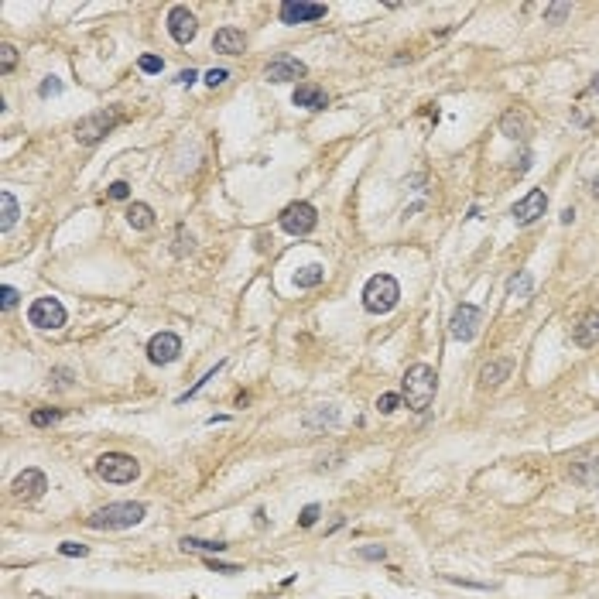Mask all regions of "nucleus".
<instances>
[{
	"label": "nucleus",
	"instance_id": "nucleus-1",
	"mask_svg": "<svg viewBox=\"0 0 599 599\" xmlns=\"http://www.w3.org/2000/svg\"><path fill=\"white\" fill-rule=\"evenodd\" d=\"M435 370L428 366V363H414V366H407V373H404V400H407V407L411 411H425L428 404H432V398H435Z\"/></svg>",
	"mask_w": 599,
	"mask_h": 599
},
{
	"label": "nucleus",
	"instance_id": "nucleus-2",
	"mask_svg": "<svg viewBox=\"0 0 599 599\" xmlns=\"http://www.w3.org/2000/svg\"><path fill=\"white\" fill-rule=\"evenodd\" d=\"M144 514H148V507H144V504L127 500V504H107V507H100V511L86 520V524H89V527H96V531H123V527L141 524Z\"/></svg>",
	"mask_w": 599,
	"mask_h": 599
},
{
	"label": "nucleus",
	"instance_id": "nucleus-3",
	"mask_svg": "<svg viewBox=\"0 0 599 599\" xmlns=\"http://www.w3.org/2000/svg\"><path fill=\"white\" fill-rule=\"evenodd\" d=\"M400 298V284L391 274H373L363 284V309L370 316H387Z\"/></svg>",
	"mask_w": 599,
	"mask_h": 599
},
{
	"label": "nucleus",
	"instance_id": "nucleus-4",
	"mask_svg": "<svg viewBox=\"0 0 599 599\" xmlns=\"http://www.w3.org/2000/svg\"><path fill=\"white\" fill-rule=\"evenodd\" d=\"M96 476L107 483H134L141 476V462L127 452H107L96 459Z\"/></svg>",
	"mask_w": 599,
	"mask_h": 599
},
{
	"label": "nucleus",
	"instance_id": "nucleus-5",
	"mask_svg": "<svg viewBox=\"0 0 599 599\" xmlns=\"http://www.w3.org/2000/svg\"><path fill=\"white\" fill-rule=\"evenodd\" d=\"M278 223H281V230L291 233V237H309L319 226V212H316L312 202H291V205L281 209Z\"/></svg>",
	"mask_w": 599,
	"mask_h": 599
},
{
	"label": "nucleus",
	"instance_id": "nucleus-6",
	"mask_svg": "<svg viewBox=\"0 0 599 599\" xmlns=\"http://www.w3.org/2000/svg\"><path fill=\"white\" fill-rule=\"evenodd\" d=\"M120 120H123V114H120L117 107L96 110V114H89V117H82L79 123H76V141H79V144H96V141H103V137L117 127Z\"/></svg>",
	"mask_w": 599,
	"mask_h": 599
},
{
	"label": "nucleus",
	"instance_id": "nucleus-7",
	"mask_svg": "<svg viewBox=\"0 0 599 599\" xmlns=\"http://www.w3.org/2000/svg\"><path fill=\"white\" fill-rule=\"evenodd\" d=\"M28 322L35 329H62L65 325V309L59 298H38L31 309H28Z\"/></svg>",
	"mask_w": 599,
	"mask_h": 599
},
{
	"label": "nucleus",
	"instance_id": "nucleus-8",
	"mask_svg": "<svg viewBox=\"0 0 599 599\" xmlns=\"http://www.w3.org/2000/svg\"><path fill=\"white\" fill-rule=\"evenodd\" d=\"M479 322H483V316H479L476 305H459L456 312H452V319H449V332H452V339H459V343H473L479 332Z\"/></svg>",
	"mask_w": 599,
	"mask_h": 599
},
{
	"label": "nucleus",
	"instance_id": "nucleus-9",
	"mask_svg": "<svg viewBox=\"0 0 599 599\" xmlns=\"http://www.w3.org/2000/svg\"><path fill=\"white\" fill-rule=\"evenodd\" d=\"M545 209H548V196H545L541 189H531V192L511 209V216H514L518 226H531V223H538V219L545 216Z\"/></svg>",
	"mask_w": 599,
	"mask_h": 599
},
{
	"label": "nucleus",
	"instance_id": "nucleus-10",
	"mask_svg": "<svg viewBox=\"0 0 599 599\" xmlns=\"http://www.w3.org/2000/svg\"><path fill=\"white\" fill-rule=\"evenodd\" d=\"M281 24H309L325 17V3H305V0H284L278 10Z\"/></svg>",
	"mask_w": 599,
	"mask_h": 599
},
{
	"label": "nucleus",
	"instance_id": "nucleus-11",
	"mask_svg": "<svg viewBox=\"0 0 599 599\" xmlns=\"http://www.w3.org/2000/svg\"><path fill=\"white\" fill-rule=\"evenodd\" d=\"M196 31H199V21H196V14L189 7H171L168 10V35L178 45H189L196 38Z\"/></svg>",
	"mask_w": 599,
	"mask_h": 599
},
{
	"label": "nucleus",
	"instance_id": "nucleus-12",
	"mask_svg": "<svg viewBox=\"0 0 599 599\" xmlns=\"http://www.w3.org/2000/svg\"><path fill=\"white\" fill-rule=\"evenodd\" d=\"M178 353H182V339H178L175 332H158V336H151V343H148V359H151L155 366H164V363L178 359Z\"/></svg>",
	"mask_w": 599,
	"mask_h": 599
},
{
	"label": "nucleus",
	"instance_id": "nucleus-13",
	"mask_svg": "<svg viewBox=\"0 0 599 599\" xmlns=\"http://www.w3.org/2000/svg\"><path fill=\"white\" fill-rule=\"evenodd\" d=\"M309 69H305V62H298V59H291V55H278V59H271L267 62V69H264V76H267V82H295L302 79Z\"/></svg>",
	"mask_w": 599,
	"mask_h": 599
},
{
	"label": "nucleus",
	"instance_id": "nucleus-14",
	"mask_svg": "<svg viewBox=\"0 0 599 599\" xmlns=\"http://www.w3.org/2000/svg\"><path fill=\"white\" fill-rule=\"evenodd\" d=\"M10 490H14L17 500H38L41 493L48 490V479H45L41 469H24V473H17V479L10 483Z\"/></svg>",
	"mask_w": 599,
	"mask_h": 599
},
{
	"label": "nucleus",
	"instance_id": "nucleus-15",
	"mask_svg": "<svg viewBox=\"0 0 599 599\" xmlns=\"http://www.w3.org/2000/svg\"><path fill=\"white\" fill-rule=\"evenodd\" d=\"M291 103H295V107H305V110H325V107H329V96H325V89L316 86V82H302V86L291 93Z\"/></svg>",
	"mask_w": 599,
	"mask_h": 599
},
{
	"label": "nucleus",
	"instance_id": "nucleus-16",
	"mask_svg": "<svg viewBox=\"0 0 599 599\" xmlns=\"http://www.w3.org/2000/svg\"><path fill=\"white\" fill-rule=\"evenodd\" d=\"M572 343L582 346V350H589V346H596L599 343V316L596 312H586V316L579 319V325L572 329Z\"/></svg>",
	"mask_w": 599,
	"mask_h": 599
},
{
	"label": "nucleus",
	"instance_id": "nucleus-17",
	"mask_svg": "<svg viewBox=\"0 0 599 599\" xmlns=\"http://www.w3.org/2000/svg\"><path fill=\"white\" fill-rule=\"evenodd\" d=\"M212 48L223 52V55H240L247 48V35L240 28H219L216 38H212Z\"/></svg>",
	"mask_w": 599,
	"mask_h": 599
},
{
	"label": "nucleus",
	"instance_id": "nucleus-18",
	"mask_svg": "<svg viewBox=\"0 0 599 599\" xmlns=\"http://www.w3.org/2000/svg\"><path fill=\"white\" fill-rule=\"evenodd\" d=\"M511 366H514V363H511L507 357L490 359V363L479 370V384H483V387H497V384H504V380L511 377Z\"/></svg>",
	"mask_w": 599,
	"mask_h": 599
},
{
	"label": "nucleus",
	"instance_id": "nucleus-19",
	"mask_svg": "<svg viewBox=\"0 0 599 599\" xmlns=\"http://www.w3.org/2000/svg\"><path fill=\"white\" fill-rule=\"evenodd\" d=\"M572 479L586 490H596L599 486V459H582L572 466Z\"/></svg>",
	"mask_w": 599,
	"mask_h": 599
},
{
	"label": "nucleus",
	"instance_id": "nucleus-20",
	"mask_svg": "<svg viewBox=\"0 0 599 599\" xmlns=\"http://www.w3.org/2000/svg\"><path fill=\"white\" fill-rule=\"evenodd\" d=\"M127 223H130L134 230H151V226H155V209H151L148 202H130Z\"/></svg>",
	"mask_w": 599,
	"mask_h": 599
},
{
	"label": "nucleus",
	"instance_id": "nucleus-21",
	"mask_svg": "<svg viewBox=\"0 0 599 599\" xmlns=\"http://www.w3.org/2000/svg\"><path fill=\"white\" fill-rule=\"evenodd\" d=\"M0 230L7 233V230H14V223H17V216H21V209H17V199H14V192H0Z\"/></svg>",
	"mask_w": 599,
	"mask_h": 599
},
{
	"label": "nucleus",
	"instance_id": "nucleus-22",
	"mask_svg": "<svg viewBox=\"0 0 599 599\" xmlns=\"http://www.w3.org/2000/svg\"><path fill=\"white\" fill-rule=\"evenodd\" d=\"M507 295L518 298V302H527V298L534 295V278H531L527 271H518L514 278L507 281Z\"/></svg>",
	"mask_w": 599,
	"mask_h": 599
},
{
	"label": "nucleus",
	"instance_id": "nucleus-23",
	"mask_svg": "<svg viewBox=\"0 0 599 599\" xmlns=\"http://www.w3.org/2000/svg\"><path fill=\"white\" fill-rule=\"evenodd\" d=\"M500 130H504V137L518 141V137H524V130H527V117L520 110H511V114H504V120H500Z\"/></svg>",
	"mask_w": 599,
	"mask_h": 599
},
{
	"label": "nucleus",
	"instance_id": "nucleus-24",
	"mask_svg": "<svg viewBox=\"0 0 599 599\" xmlns=\"http://www.w3.org/2000/svg\"><path fill=\"white\" fill-rule=\"evenodd\" d=\"M182 548H185V552H202V555H219V552H226L230 545H226V541H202V538H182Z\"/></svg>",
	"mask_w": 599,
	"mask_h": 599
},
{
	"label": "nucleus",
	"instance_id": "nucleus-25",
	"mask_svg": "<svg viewBox=\"0 0 599 599\" xmlns=\"http://www.w3.org/2000/svg\"><path fill=\"white\" fill-rule=\"evenodd\" d=\"M322 278H325V267H322V264H305V267L295 274V284H298V288H316V284H322Z\"/></svg>",
	"mask_w": 599,
	"mask_h": 599
},
{
	"label": "nucleus",
	"instance_id": "nucleus-26",
	"mask_svg": "<svg viewBox=\"0 0 599 599\" xmlns=\"http://www.w3.org/2000/svg\"><path fill=\"white\" fill-rule=\"evenodd\" d=\"M59 418H62V411H55V407H38V411H31V425H35V428L55 425Z\"/></svg>",
	"mask_w": 599,
	"mask_h": 599
},
{
	"label": "nucleus",
	"instance_id": "nucleus-27",
	"mask_svg": "<svg viewBox=\"0 0 599 599\" xmlns=\"http://www.w3.org/2000/svg\"><path fill=\"white\" fill-rule=\"evenodd\" d=\"M223 366H226V363H216V366H212V370H209V373H205L202 380H196V387H189V391H185V394L178 398V404H182V400H189V398H196V394H199V391L205 387V384H209V380H216V373H219Z\"/></svg>",
	"mask_w": 599,
	"mask_h": 599
},
{
	"label": "nucleus",
	"instance_id": "nucleus-28",
	"mask_svg": "<svg viewBox=\"0 0 599 599\" xmlns=\"http://www.w3.org/2000/svg\"><path fill=\"white\" fill-rule=\"evenodd\" d=\"M336 421H339V411L336 407H325V411H316V414L305 418V425H336Z\"/></svg>",
	"mask_w": 599,
	"mask_h": 599
},
{
	"label": "nucleus",
	"instance_id": "nucleus-29",
	"mask_svg": "<svg viewBox=\"0 0 599 599\" xmlns=\"http://www.w3.org/2000/svg\"><path fill=\"white\" fill-rule=\"evenodd\" d=\"M14 65H17V52H14V45H0V72L7 76Z\"/></svg>",
	"mask_w": 599,
	"mask_h": 599
},
{
	"label": "nucleus",
	"instance_id": "nucleus-30",
	"mask_svg": "<svg viewBox=\"0 0 599 599\" xmlns=\"http://www.w3.org/2000/svg\"><path fill=\"white\" fill-rule=\"evenodd\" d=\"M62 89H65V86H62V79H59V76H48V79L38 86V96H41V100H48V96H59Z\"/></svg>",
	"mask_w": 599,
	"mask_h": 599
},
{
	"label": "nucleus",
	"instance_id": "nucleus-31",
	"mask_svg": "<svg viewBox=\"0 0 599 599\" xmlns=\"http://www.w3.org/2000/svg\"><path fill=\"white\" fill-rule=\"evenodd\" d=\"M59 552H62L65 559H82V555H89V548L79 545V541H62V545H59Z\"/></svg>",
	"mask_w": 599,
	"mask_h": 599
},
{
	"label": "nucleus",
	"instance_id": "nucleus-32",
	"mask_svg": "<svg viewBox=\"0 0 599 599\" xmlns=\"http://www.w3.org/2000/svg\"><path fill=\"white\" fill-rule=\"evenodd\" d=\"M568 14H572V3H552L548 7V24H561Z\"/></svg>",
	"mask_w": 599,
	"mask_h": 599
},
{
	"label": "nucleus",
	"instance_id": "nucleus-33",
	"mask_svg": "<svg viewBox=\"0 0 599 599\" xmlns=\"http://www.w3.org/2000/svg\"><path fill=\"white\" fill-rule=\"evenodd\" d=\"M137 65H141V72H148V76H155V72L164 69V62H161L158 55H141V62H137Z\"/></svg>",
	"mask_w": 599,
	"mask_h": 599
},
{
	"label": "nucleus",
	"instance_id": "nucleus-34",
	"mask_svg": "<svg viewBox=\"0 0 599 599\" xmlns=\"http://www.w3.org/2000/svg\"><path fill=\"white\" fill-rule=\"evenodd\" d=\"M17 298H21V295H17V288H10V284H3V288H0V305H3V312H10V309L17 305Z\"/></svg>",
	"mask_w": 599,
	"mask_h": 599
},
{
	"label": "nucleus",
	"instance_id": "nucleus-35",
	"mask_svg": "<svg viewBox=\"0 0 599 599\" xmlns=\"http://www.w3.org/2000/svg\"><path fill=\"white\" fill-rule=\"evenodd\" d=\"M359 559H366V561H384V559H387V548H384V545H366V548H359Z\"/></svg>",
	"mask_w": 599,
	"mask_h": 599
},
{
	"label": "nucleus",
	"instance_id": "nucleus-36",
	"mask_svg": "<svg viewBox=\"0 0 599 599\" xmlns=\"http://www.w3.org/2000/svg\"><path fill=\"white\" fill-rule=\"evenodd\" d=\"M319 520V504H309L302 514H298V527H312Z\"/></svg>",
	"mask_w": 599,
	"mask_h": 599
},
{
	"label": "nucleus",
	"instance_id": "nucleus-37",
	"mask_svg": "<svg viewBox=\"0 0 599 599\" xmlns=\"http://www.w3.org/2000/svg\"><path fill=\"white\" fill-rule=\"evenodd\" d=\"M398 404H400L398 394H380V400H377V411H380V414H391V411H398Z\"/></svg>",
	"mask_w": 599,
	"mask_h": 599
},
{
	"label": "nucleus",
	"instance_id": "nucleus-38",
	"mask_svg": "<svg viewBox=\"0 0 599 599\" xmlns=\"http://www.w3.org/2000/svg\"><path fill=\"white\" fill-rule=\"evenodd\" d=\"M226 79H230V72H226V69H209V72H205V86H209V89L223 86Z\"/></svg>",
	"mask_w": 599,
	"mask_h": 599
},
{
	"label": "nucleus",
	"instance_id": "nucleus-39",
	"mask_svg": "<svg viewBox=\"0 0 599 599\" xmlns=\"http://www.w3.org/2000/svg\"><path fill=\"white\" fill-rule=\"evenodd\" d=\"M107 196H110V199H130V185H127V182H114V185H110V189H107Z\"/></svg>",
	"mask_w": 599,
	"mask_h": 599
},
{
	"label": "nucleus",
	"instance_id": "nucleus-40",
	"mask_svg": "<svg viewBox=\"0 0 599 599\" xmlns=\"http://www.w3.org/2000/svg\"><path fill=\"white\" fill-rule=\"evenodd\" d=\"M205 565H209V568H216V572H226V575L240 572V565H223V561H216V559H205Z\"/></svg>",
	"mask_w": 599,
	"mask_h": 599
},
{
	"label": "nucleus",
	"instance_id": "nucleus-41",
	"mask_svg": "<svg viewBox=\"0 0 599 599\" xmlns=\"http://www.w3.org/2000/svg\"><path fill=\"white\" fill-rule=\"evenodd\" d=\"M196 79H199V72H196V69H185V72H178V76H175L178 86H192Z\"/></svg>",
	"mask_w": 599,
	"mask_h": 599
},
{
	"label": "nucleus",
	"instance_id": "nucleus-42",
	"mask_svg": "<svg viewBox=\"0 0 599 599\" xmlns=\"http://www.w3.org/2000/svg\"><path fill=\"white\" fill-rule=\"evenodd\" d=\"M185 250H192V237H185V230H178V247H175V254H185Z\"/></svg>",
	"mask_w": 599,
	"mask_h": 599
},
{
	"label": "nucleus",
	"instance_id": "nucleus-43",
	"mask_svg": "<svg viewBox=\"0 0 599 599\" xmlns=\"http://www.w3.org/2000/svg\"><path fill=\"white\" fill-rule=\"evenodd\" d=\"M593 196H596V199H599V175H596V178H593Z\"/></svg>",
	"mask_w": 599,
	"mask_h": 599
},
{
	"label": "nucleus",
	"instance_id": "nucleus-44",
	"mask_svg": "<svg viewBox=\"0 0 599 599\" xmlns=\"http://www.w3.org/2000/svg\"><path fill=\"white\" fill-rule=\"evenodd\" d=\"M589 89H593V93H596V89H599V76H596V79H593V86H589Z\"/></svg>",
	"mask_w": 599,
	"mask_h": 599
}]
</instances>
